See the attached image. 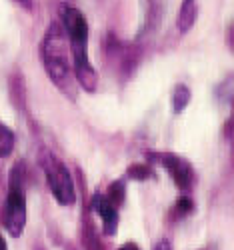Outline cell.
<instances>
[{"mask_svg": "<svg viewBox=\"0 0 234 250\" xmlns=\"http://www.w3.org/2000/svg\"><path fill=\"white\" fill-rule=\"evenodd\" d=\"M40 60L52 84L64 96L74 100L80 86L72 68L68 36L58 22H50L46 28V34L40 42Z\"/></svg>", "mask_w": 234, "mask_h": 250, "instance_id": "1", "label": "cell"}, {"mask_svg": "<svg viewBox=\"0 0 234 250\" xmlns=\"http://www.w3.org/2000/svg\"><path fill=\"white\" fill-rule=\"evenodd\" d=\"M58 14L62 20V28L68 36L76 82L84 92L92 94L98 88V72L88 56V22L84 14L72 4H60Z\"/></svg>", "mask_w": 234, "mask_h": 250, "instance_id": "2", "label": "cell"}, {"mask_svg": "<svg viewBox=\"0 0 234 250\" xmlns=\"http://www.w3.org/2000/svg\"><path fill=\"white\" fill-rule=\"evenodd\" d=\"M2 222L12 238H20L26 228V166L18 162L8 174Z\"/></svg>", "mask_w": 234, "mask_h": 250, "instance_id": "3", "label": "cell"}, {"mask_svg": "<svg viewBox=\"0 0 234 250\" xmlns=\"http://www.w3.org/2000/svg\"><path fill=\"white\" fill-rule=\"evenodd\" d=\"M38 162H40L42 172H44L52 198L60 206H74L76 204V186H74V178L68 170V166L48 148L40 150Z\"/></svg>", "mask_w": 234, "mask_h": 250, "instance_id": "4", "label": "cell"}, {"mask_svg": "<svg viewBox=\"0 0 234 250\" xmlns=\"http://www.w3.org/2000/svg\"><path fill=\"white\" fill-rule=\"evenodd\" d=\"M146 158H148V162L162 166L168 172L170 180L174 182V186L182 194H188L194 190L198 176H196V168L190 160H186L184 156H180L176 152H166V150H146Z\"/></svg>", "mask_w": 234, "mask_h": 250, "instance_id": "5", "label": "cell"}, {"mask_svg": "<svg viewBox=\"0 0 234 250\" xmlns=\"http://www.w3.org/2000/svg\"><path fill=\"white\" fill-rule=\"evenodd\" d=\"M88 210L98 214L100 222H102V234L104 236H116L118 232V222H120V214H118V208L106 198L104 192H94L88 204Z\"/></svg>", "mask_w": 234, "mask_h": 250, "instance_id": "6", "label": "cell"}, {"mask_svg": "<svg viewBox=\"0 0 234 250\" xmlns=\"http://www.w3.org/2000/svg\"><path fill=\"white\" fill-rule=\"evenodd\" d=\"M196 16H198L196 0H182L180 12H178V18H176V26H178L180 34H186L196 24Z\"/></svg>", "mask_w": 234, "mask_h": 250, "instance_id": "7", "label": "cell"}, {"mask_svg": "<svg viewBox=\"0 0 234 250\" xmlns=\"http://www.w3.org/2000/svg\"><path fill=\"white\" fill-rule=\"evenodd\" d=\"M194 212V200L190 198L188 194H180L176 198V202L170 206L168 210V220L170 222H178V220H184L186 216H190Z\"/></svg>", "mask_w": 234, "mask_h": 250, "instance_id": "8", "label": "cell"}, {"mask_svg": "<svg viewBox=\"0 0 234 250\" xmlns=\"http://www.w3.org/2000/svg\"><path fill=\"white\" fill-rule=\"evenodd\" d=\"M10 94H12V102L20 110L26 108V88H24V78L18 70L10 76Z\"/></svg>", "mask_w": 234, "mask_h": 250, "instance_id": "9", "label": "cell"}, {"mask_svg": "<svg viewBox=\"0 0 234 250\" xmlns=\"http://www.w3.org/2000/svg\"><path fill=\"white\" fill-rule=\"evenodd\" d=\"M126 178L128 180H138V182L154 180L156 172L148 162H136V164H130L128 168H126Z\"/></svg>", "mask_w": 234, "mask_h": 250, "instance_id": "10", "label": "cell"}, {"mask_svg": "<svg viewBox=\"0 0 234 250\" xmlns=\"http://www.w3.org/2000/svg\"><path fill=\"white\" fill-rule=\"evenodd\" d=\"M82 242H84V248L86 250H104L102 242H100V236L96 232V228L92 224V220L86 216L84 218V228H82Z\"/></svg>", "mask_w": 234, "mask_h": 250, "instance_id": "11", "label": "cell"}, {"mask_svg": "<svg viewBox=\"0 0 234 250\" xmlns=\"http://www.w3.org/2000/svg\"><path fill=\"white\" fill-rule=\"evenodd\" d=\"M14 144H16L14 130L0 120V158H8L14 150Z\"/></svg>", "mask_w": 234, "mask_h": 250, "instance_id": "12", "label": "cell"}, {"mask_svg": "<svg viewBox=\"0 0 234 250\" xmlns=\"http://www.w3.org/2000/svg\"><path fill=\"white\" fill-rule=\"evenodd\" d=\"M190 98H192V94H190V88L186 84H176L172 88V110H174V114H182L186 110V106L190 104Z\"/></svg>", "mask_w": 234, "mask_h": 250, "instance_id": "13", "label": "cell"}, {"mask_svg": "<svg viewBox=\"0 0 234 250\" xmlns=\"http://www.w3.org/2000/svg\"><path fill=\"white\" fill-rule=\"evenodd\" d=\"M104 194H106V198H108L116 208H120L124 204V200H126V184H124V180L110 182Z\"/></svg>", "mask_w": 234, "mask_h": 250, "instance_id": "14", "label": "cell"}, {"mask_svg": "<svg viewBox=\"0 0 234 250\" xmlns=\"http://www.w3.org/2000/svg\"><path fill=\"white\" fill-rule=\"evenodd\" d=\"M222 134H224V138H228V140L234 138V100H232V112H230V118L222 124Z\"/></svg>", "mask_w": 234, "mask_h": 250, "instance_id": "15", "label": "cell"}, {"mask_svg": "<svg viewBox=\"0 0 234 250\" xmlns=\"http://www.w3.org/2000/svg\"><path fill=\"white\" fill-rule=\"evenodd\" d=\"M152 250H174V246H172V240L170 238H160L154 242Z\"/></svg>", "mask_w": 234, "mask_h": 250, "instance_id": "16", "label": "cell"}, {"mask_svg": "<svg viewBox=\"0 0 234 250\" xmlns=\"http://www.w3.org/2000/svg\"><path fill=\"white\" fill-rule=\"evenodd\" d=\"M14 2H16L18 6H22L26 12H32L34 6H36V4H34V0H14Z\"/></svg>", "mask_w": 234, "mask_h": 250, "instance_id": "17", "label": "cell"}, {"mask_svg": "<svg viewBox=\"0 0 234 250\" xmlns=\"http://www.w3.org/2000/svg\"><path fill=\"white\" fill-rule=\"evenodd\" d=\"M226 42H228V46H230V50L234 52V22L228 26V34H226Z\"/></svg>", "mask_w": 234, "mask_h": 250, "instance_id": "18", "label": "cell"}, {"mask_svg": "<svg viewBox=\"0 0 234 250\" xmlns=\"http://www.w3.org/2000/svg\"><path fill=\"white\" fill-rule=\"evenodd\" d=\"M118 250H140V248H138V244H136V242H124Z\"/></svg>", "mask_w": 234, "mask_h": 250, "instance_id": "19", "label": "cell"}, {"mask_svg": "<svg viewBox=\"0 0 234 250\" xmlns=\"http://www.w3.org/2000/svg\"><path fill=\"white\" fill-rule=\"evenodd\" d=\"M0 250H8V244H6L4 236H0Z\"/></svg>", "mask_w": 234, "mask_h": 250, "instance_id": "20", "label": "cell"}, {"mask_svg": "<svg viewBox=\"0 0 234 250\" xmlns=\"http://www.w3.org/2000/svg\"><path fill=\"white\" fill-rule=\"evenodd\" d=\"M230 158H232V166H234V138H232V154H230Z\"/></svg>", "mask_w": 234, "mask_h": 250, "instance_id": "21", "label": "cell"}]
</instances>
